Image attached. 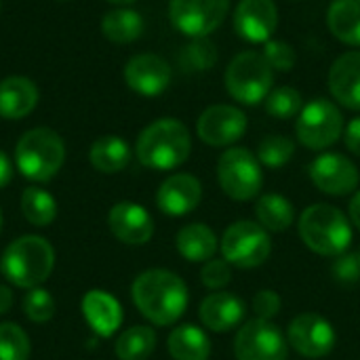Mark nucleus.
Listing matches in <instances>:
<instances>
[{
  "mask_svg": "<svg viewBox=\"0 0 360 360\" xmlns=\"http://www.w3.org/2000/svg\"><path fill=\"white\" fill-rule=\"evenodd\" d=\"M131 297L139 314L156 327L175 325L190 302L184 278L165 268H150L141 272L131 285Z\"/></svg>",
  "mask_w": 360,
  "mask_h": 360,
  "instance_id": "obj_1",
  "label": "nucleus"
},
{
  "mask_svg": "<svg viewBox=\"0 0 360 360\" xmlns=\"http://www.w3.org/2000/svg\"><path fill=\"white\" fill-rule=\"evenodd\" d=\"M192 152V137L184 122L160 118L148 124L135 143L137 160L154 171H171L184 165Z\"/></svg>",
  "mask_w": 360,
  "mask_h": 360,
  "instance_id": "obj_2",
  "label": "nucleus"
},
{
  "mask_svg": "<svg viewBox=\"0 0 360 360\" xmlns=\"http://www.w3.org/2000/svg\"><path fill=\"white\" fill-rule=\"evenodd\" d=\"M302 243L316 255L338 257L352 245V224L348 215L327 202H316L304 209L297 221Z\"/></svg>",
  "mask_w": 360,
  "mask_h": 360,
  "instance_id": "obj_3",
  "label": "nucleus"
},
{
  "mask_svg": "<svg viewBox=\"0 0 360 360\" xmlns=\"http://www.w3.org/2000/svg\"><path fill=\"white\" fill-rule=\"evenodd\" d=\"M55 268L53 245L36 234H25L13 240L0 259L2 276L19 289H36L49 281Z\"/></svg>",
  "mask_w": 360,
  "mask_h": 360,
  "instance_id": "obj_4",
  "label": "nucleus"
},
{
  "mask_svg": "<svg viewBox=\"0 0 360 360\" xmlns=\"http://www.w3.org/2000/svg\"><path fill=\"white\" fill-rule=\"evenodd\" d=\"M65 162L63 139L46 127L23 133L15 148V165L30 181H51Z\"/></svg>",
  "mask_w": 360,
  "mask_h": 360,
  "instance_id": "obj_5",
  "label": "nucleus"
},
{
  "mask_svg": "<svg viewBox=\"0 0 360 360\" xmlns=\"http://www.w3.org/2000/svg\"><path fill=\"white\" fill-rule=\"evenodd\" d=\"M226 89L232 99L245 105H257L266 101L272 91L274 70L259 51L238 53L226 70Z\"/></svg>",
  "mask_w": 360,
  "mask_h": 360,
  "instance_id": "obj_6",
  "label": "nucleus"
},
{
  "mask_svg": "<svg viewBox=\"0 0 360 360\" xmlns=\"http://www.w3.org/2000/svg\"><path fill=\"white\" fill-rule=\"evenodd\" d=\"M221 257L240 270H253L268 262L272 255V238L270 232L251 219L234 221L226 228L219 240Z\"/></svg>",
  "mask_w": 360,
  "mask_h": 360,
  "instance_id": "obj_7",
  "label": "nucleus"
},
{
  "mask_svg": "<svg viewBox=\"0 0 360 360\" xmlns=\"http://www.w3.org/2000/svg\"><path fill=\"white\" fill-rule=\"evenodd\" d=\"M217 181L226 196L247 202L259 196L264 173L257 156L247 148H228L217 160Z\"/></svg>",
  "mask_w": 360,
  "mask_h": 360,
  "instance_id": "obj_8",
  "label": "nucleus"
},
{
  "mask_svg": "<svg viewBox=\"0 0 360 360\" xmlns=\"http://www.w3.org/2000/svg\"><path fill=\"white\" fill-rule=\"evenodd\" d=\"M344 133V116L340 108L325 99L316 97L306 103L295 122V135L300 143L308 150H327L331 148Z\"/></svg>",
  "mask_w": 360,
  "mask_h": 360,
  "instance_id": "obj_9",
  "label": "nucleus"
},
{
  "mask_svg": "<svg viewBox=\"0 0 360 360\" xmlns=\"http://www.w3.org/2000/svg\"><path fill=\"white\" fill-rule=\"evenodd\" d=\"M236 360H287L289 342L287 335L272 323L262 319L245 321L234 338Z\"/></svg>",
  "mask_w": 360,
  "mask_h": 360,
  "instance_id": "obj_10",
  "label": "nucleus"
},
{
  "mask_svg": "<svg viewBox=\"0 0 360 360\" xmlns=\"http://www.w3.org/2000/svg\"><path fill=\"white\" fill-rule=\"evenodd\" d=\"M230 0H171V23L190 38H209L226 19Z\"/></svg>",
  "mask_w": 360,
  "mask_h": 360,
  "instance_id": "obj_11",
  "label": "nucleus"
},
{
  "mask_svg": "<svg viewBox=\"0 0 360 360\" xmlns=\"http://www.w3.org/2000/svg\"><path fill=\"white\" fill-rule=\"evenodd\" d=\"M287 342L300 356L319 360L329 356L335 348L338 333L325 316L316 312L297 314L287 327Z\"/></svg>",
  "mask_w": 360,
  "mask_h": 360,
  "instance_id": "obj_12",
  "label": "nucleus"
},
{
  "mask_svg": "<svg viewBox=\"0 0 360 360\" xmlns=\"http://www.w3.org/2000/svg\"><path fill=\"white\" fill-rule=\"evenodd\" d=\"M312 184L329 196H348L359 190V169L356 165L338 152H325L316 156L308 169Z\"/></svg>",
  "mask_w": 360,
  "mask_h": 360,
  "instance_id": "obj_13",
  "label": "nucleus"
},
{
  "mask_svg": "<svg viewBox=\"0 0 360 360\" xmlns=\"http://www.w3.org/2000/svg\"><path fill=\"white\" fill-rule=\"evenodd\" d=\"M247 131V116L234 105H211L207 108L196 122L198 137L213 148H226L236 143Z\"/></svg>",
  "mask_w": 360,
  "mask_h": 360,
  "instance_id": "obj_14",
  "label": "nucleus"
},
{
  "mask_svg": "<svg viewBox=\"0 0 360 360\" xmlns=\"http://www.w3.org/2000/svg\"><path fill=\"white\" fill-rule=\"evenodd\" d=\"M278 25L274 0H240L234 11V30L247 42H268Z\"/></svg>",
  "mask_w": 360,
  "mask_h": 360,
  "instance_id": "obj_15",
  "label": "nucleus"
},
{
  "mask_svg": "<svg viewBox=\"0 0 360 360\" xmlns=\"http://www.w3.org/2000/svg\"><path fill=\"white\" fill-rule=\"evenodd\" d=\"M171 65L154 53L135 55L124 68V80L129 89L143 97H156L165 93L171 84Z\"/></svg>",
  "mask_w": 360,
  "mask_h": 360,
  "instance_id": "obj_16",
  "label": "nucleus"
},
{
  "mask_svg": "<svg viewBox=\"0 0 360 360\" xmlns=\"http://www.w3.org/2000/svg\"><path fill=\"white\" fill-rule=\"evenodd\" d=\"M110 232L124 245H146L154 236V219L146 207L137 202H118L108 213Z\"/></svg>",
  "mask_w": 360,
  "mask_h": 360,
  "instance_id": "obj_17",
  "label": "nucleus"
},
{
  "mask_svg": "<svg viewBox=\"0 0 360 360\" xmlns=\"http://www.w3.org/2000/svg\"><path fill=\"white\" fill-rule=\"evenodd\" d=\"M202 200V186L190 173H175L167 177L156 192V207L171 217L192 213Z\"/></svg>",
  "mask_w": 360,
  "mask_h": 360,
  "instance_id": "obj_18",
  "label": "nucleus"
},
{
  "mask_svg": "<svg viewBox=\"0 0 360 360\" xmlns=\"http://www.w3.org/2000/svg\"><path fill=\"white\" fill-rule=\"evenodd\" d=\"M247 314L245 302L230 291H215L200 302L198 319L213 333H228L243 325Z\"/></svg>",
  "mask_w": 360,
  "mask_h": 360,
  "instance_id": "obj_19",
  "label": "nucleus"
},
{
  "mask_svg": "<svg viewBox=\"0 0 360 360\" xmlns=\"http://www.w3.org/2000/svg\"><path fill=\"white\" fill-rule=\"evenodd\" d=\"M80 310L89 327L99 338H112L122 325L120 302L103 289H91L89 293H84L80 302Z\"/></svg>",
  "mask_w": 360,
  "mask_h": 360,
  "instance_id": "obj_20",
  "label": "nucleus"
},
{
  "mask_svg": "<svg viewBox=\"0 0 360 360\" xmlns=\"http://www.w3.org/2000/svg\"><path fill=\"white\" fill-rule=\"evenodd\" d=\"M329 91L344 108L360 110V51H348L333 61Z\"/></svg>",
  "mask_w": 360,
  "mask_h": 360,
  "instance_id": "obj_21",
  "label": "nucleus"
},
{
  "mask_svg": "<svg viewBox=\"0 0 360 360\" xmlns=\"http://www.w3.org/2000/svg\"><path fill=\"white\" fill-rule=\"evenodd\" d=\"M38 103V89L25 76H8L0 82V118H25Z\"/></svg>",
  "mask_w": 360,
  "mask_h": 360,
  "instance_id": "obj_22",
  "label": "nucleus"
},
{
  "mask_svg": "<svg viewBox=\"0 0 360 360\" xmlns=\"http://www.w3.org/2000/svg\"><path fill=\"white\" fill-rule=\"evenodd\" d=\"M175 247L186 262L205 264L219 251V240L215 232L205 224H188L179 228L175 236Z\"/></svg>",
  "mask_w": 360,
  "mask_h": 360,
  "instance_id": "obj_23",
  "label": "nucleus"
},
{
  "mask_svg": "<svg viewBox=\"0 0 360 360\" xmlns=\"http://www.w3.org/2000/svg\"><path fill=\"white\" fill-rule=\"evenodd\" d=\"M167 348L173 360H209L213 348L205 329L196 325H177L167 340Z\"/></svg>",
  "mask_w": 360,
  "mask_h": 360,
  "instance_id": "obj_24",
  "label": "nucleus"
},
{
  "mask_svg": "<svg viewBox=\"0 0 360 360\" xmlns=\"http://www.w3.org/2000/svg\"><path fill=\"white\" fill-rule=\"evenodd\" d=\"M327 25L344 44L360 46V0H333L327 11Z\"/></svg>",
  "mask_w": 360,
  "mask_h": 360,
  "instance_id": "obj_25",
  "label": "nucleus"
},
{
  "mask_svg": "<svg viewBox=\"0 0 360 360\" xmlns=\"http://www.w3.org/2000/svg\"><path fill=\"white\" fill-rule=\"evenodd\" d=\"M89 160L99 173H118L122 171L131 160V148L122 137L116 135H103L97 141H93L89 150Z\"/></svg>",
  "mask_w": 360,
  "mask_h": 360,
  "instance_id": "obj_26",
  "label": "nucleus"
},
{
  "mask_svg": "<svg viewBox=\"0 0 360 360\" xmlns=\"http://www.w3.org/2000/svg\"><path fill=\"white\" fill-rule=\"evenodd\" d=\"M255 217L268 232H287L295 221V207L283 194H262L255 202Z\"/></svg>",
  "mask_w": 360,
  "mask_h": 360,
  "instance_id": "obj_27",
  "label": "nucleus"
},
{
  "mask_svg": "<svg viewBox=\"0 0 360 360\" xmlns=\"http://www.w3.org/2000/svg\"><path fill=\"white\" fill-rule=\"evenodd\" d=\"M101 32L112 42L129 44L143 34V19L137 11L116 8L105 13V17L101 19Z\"/></svg>",
  "mask_w": 360,
  "mask_h": 360,
  "instance_id": "obj_28",
  "label": "nucleus"
},
{
  "mask_svg": "<svg viewBox=\"0 0 360 360\" xmlns=\"http://www.w3.org/2000/svg\"><path fill=\"white\" fill-rule=\"evenodd\" d=\"M156 350V331L146 325H135L122 331L114 344L118 360H148Z\"/></svg>",
  "mask_w": 360,
  "mask_h": 360,
  "instance_id": "obj_29",
  "label": "nucleus"
},
{
  "mask_svg": "<svg viewBox=\"0 0 360 360\" xmlns=\"http://www.w3.org/2000/svg\"><path fill=\"white\" fill-rule=\"evenodd\" d=\"M21 213L32 226L46 228L57 217V200L46 190L30 186L21 194Z\"/></svg>",
  "mask_w": 360,
  "mask_h": 360,
  "instance_id": "obj_30",
  "label": "nucleus"
},
{
  "mask_svg": "<svg viewBox=\"0 0 360 360\" xmlns=\"http://www.w3.org/2000/svg\"><path fill=\"white\" fill-rule=\"evenodd\" d=\"M217 63V46L209 38H192L181 53H179V65L186 72H205L211 70Z\"/></svg>",
  "mask_w": 360,
  "mask_h": 360,
  "instance_id": "obj_31",
  "label": "nucleus"
},
{
  "mask_svg": "<svg viewBox=\"0 0 360 360\" xmlns=\"http://www.w3.org/2000/svg\"><path fill=\"white\" fill-rule=\"evenodd\" d=\"M293 154H295L293 139H289L285 135H268L259 141L255 156H257L259 165H264L268 169H281L293 158Z\"/></svg>",
  "mask_w": 360,
  "mask_h": 360,
  "instance_id": "obj_32",
  "label": "nucleus"
},
{
  "mask_svg": "<svg viewBox=\"0 0 360 360\" xmlns=\"http://www.w3.org/2000/svg\"><path fill=\"white\" fill-rule=\"evenodd\" d=\"M304 108L302 93L293 86H278L272 89L266 97V112L278 120H289L293 116H300Z\"/></svg>",
  "mask_w": 360,
  "mask_h": 360,
  "instance_id": "obj_33",
  "label": "nucleus"
},
{
  "mask_svg": "<svg viewBox=\"0 0 360 360\" xmlns=\"http://www.w3.org/2000/svg\"><path fill=\"white\" fill-rule=\"evenodd\" d=\"M32 344L27 333L15 323L0 325V360H27Z\"/></svg>",
  "mask_w": 360,
  "mask_h": 360,
  "instance_id": "obj_34",
  "label": "nucleus"
},
{
  "mask_svg": "<svg viewBox=\"0 0 360 360\" xmlns=\"http://www.w3.org/2000/svg\"><path fill=\"white\" fill-rule=\"evenodd\" d=\"M23 314H25L27 321H32L36 325L49 323L55 316V300H53V295L42 287L30 289L25 293V297H23Z\"/></svg>",
  "mask_w": 360,
  "mask_h": 360,
  "instance_id": "obj_35",
  "label": "nucleus"
},
{
  "mask_svg": "<svg viewBox=\"0 0 360 360\" xmlns=\"http://www.w3.org/2000/svg\"><path fill=\"white\" fill-rule=\"evenodd\" d=\"M200 281L207 289L211 291H221L232 283V266L221 257V259H209L200 268Z\"/></svg>",
  "mask_w": 360,
  "mask_h": 360,
  "instance_id": "obj_36",
  "label": "nucleus"
},
{
  "mask_svg": "<svg viewBox=\"0 0 360 360\" xmlns=\"http://www.w3.org/2000/svg\"><path fill=\"white\" fill-rule=\"evenodd\" d=\"M264 57L276 72H289L295 65V51L285 40H268L264 49Z\"/></svg>",
  "mask_w": 360,
  "mask_h": 360,
  "instance_id": "obj_37",
  "label": "nucleus"
},
{
  "mask_svg": "<svg viewBox=\"0 0 360 360\" xmlns=\"http://www.w3.org/2000/svg\"><path fill=\"white\" fill-rule=\"evenodd\" d=\"M331 274L338 283L342 285H356L360 281V259L356 253H342L338 257H333L331 264Z\"/></svg>",
  "mask_w": 360,
  "mask_h": 360,
  "instance_id": "obj_38",
  "label": "nucleus"
},
{
  "mask_svg": "<svg viewBox=\"0 0 360 360\" xmlns=\"http://www.w3.org/2000/svg\"><path fill=\"white\" fill-rule=\"evenodd\" d=\"M281 306H283V300L272 289L257 291L255 297H253V304H251V308L255 312V319H262V321H272L281 312Z\"/></svg>",
  "mask_w": 360,
  "mask_h": 360,
  "instance_id": "obj_39",
  "label": "nucleus"
},
{
  "mask_svg": "<svg viewBox=\"0 0 360 360\" xmlns=\"http://www.w3.org/2000/svg\"><path fill=\"white\" fill-rule=\"evenodd\" d=\"M344 141H346V148L354 156H360V116L348 122V127L344 131Z\"/></svg>",
  "mask_w": 360,
  "mask_h": 360,
  "instance_id": "obj_40",
  "label": "nucleus"
},
{
  "mask_svg": "<svg viewBox=\"0 0 360 360\" xmlns=\"http://www.w3.org/2000/svg\"><path fill=\"white\" fill-rule=\"evenodd\" d=\"M11 179H13V162H11V158L0 150V188L8 186Z\"/></svg>",
  "mask_w": 360,
  "mask_h": 360,
  "instance_id": "obj_41",
  "label": "nucleus"
},
{
  "mask_svg": "<svg viewBox=\"0 0 360 360\" xmlns=\"http://www.w3.org/2000/svg\"><path fill=\"white\" fill-rule=\"evenodd\" d=\"M348 219L350 224L360 230V190L354 192V196L350 198V205H348Z\"/></svg>",
  "mask_w": 360,
  "mask_h": 360,
  "instance_id": "obj_42",
  "label": "nucleus"
},
{
  "mask_svg": "<svg viewBox=\"0 0 360 360\" xmlns=\"http://www.w3.org/2000/svg\"><path fill=\"white\" fill-rule=\"evenodd\" d=\"M13 302H15V297H13L11 287L0 285V314H6L13 308Z\"/></svg>",
  "mask_w": 360,
  "mask_h": 360,
  "instance_id": "obj_43",
  "label": "nucleus"
},
{
  "mask_svg": "<svg viewBox=\"0 0 360 360\" xmlns=\"http://www.w3.org/2000/svg\"><path fill=\"white\" fill-rule=\"evenodd\" d=\"M108 2H114V4H131L135 0H108Z\"/></svg>",
  "mask_w": 360,
  "mask_h": 360,
  "instance_id": "obj_44",
  "label": "nucleus"
},
{
  "mask_svg": "<svg viewBox=\"0 0 360 360\" xmlns=\"http://www.w3.org/2000/svg\"><path fill=\"white\" fill-rule=\"evenodd\" d=\"M0 230H2V211H0Z\"/></svg>",
  "mask_w": 360,
  "mask_h": 360,
  "instance_id": "obj_45",
  "label": "nucleus"
},
{
  "mask_svg": "<svg viewBox=\"0 0 360 360\" xmlns=\"http://www.w3.org/2000/svg\"><path fill=\"white\" fill-rule=\"evenodd\" d=\"M356 255H359V259H360V249H359V251H356Z\"/></svg>",
  "mask_w": 360,
  "mask_h": 360,
  "instance_id": "obj_46",
  "label": "nucleus"
}]
</instances>
